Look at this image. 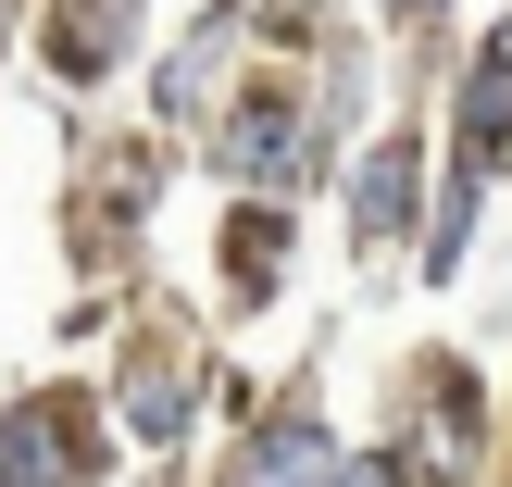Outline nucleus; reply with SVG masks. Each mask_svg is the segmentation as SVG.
<instances>
[{"instance_id": "nucleus-1", "label": "nucleus", "mask_w": 512, "mask_h": 487, "mask_svg": "<svg viewBox=\"0 0 512 487\" xmlns=\"http://www.w3.org/2000/svg\"><path fill=\"white\" fill-rule=\"evenodd\" d=\"M313 475H325V438H313V425H275V438L238 463V487H313Z\"/></svg>"}, {"instance_id": "nucleus-2", "label": "nucleus", "mask_w": 512, "mask_h": 487, "mask_svg": "<svg viewBox=\"0 0 512 487\" xmlns=\"http://www.w3.org/2000/svg\"><path fill=\"white\" fill-rule=\"evenodd\" d=\"M225 163H238V175H288V163H300L288 113H238V138H225Z\"/></svg>"}, {"instance_id": "nucleus-3", "label": "nucleus", "mask_w": 512, "mask_h": 487, "mask_svg": "<svg viewBox=\"0 0 512 487\" xmlns=\"http://www.w3.org/2000/svg\"><path fill=\"white\" fill-rule=\"evenodd\" d=\"M463 125H475V150H500V138H512V50H488V63H475V100H463Z\"/></svg>"}, {"instance_id": "nucleus-4", "label": "nucleus", "mask_w": 512, "mask_h": 487, "mask_svg": "<svg viewBox=\"0 0 512 487\" xmlns=\"http://www.w3.org/2000/svg\"><path fill=\"white\" fill-rule=\"evenodd\" d=\"M338 487H400V475H388V463H350V475H338Z\"/></svg>"}, {"instance_id": "nucleus-5", "label": "nucleus", "mask_w": 512, "mask_h": 487, "mask_svg": "<svg viewBox=\"0 0 512 487\" xmlns=\"http://www.w3.org/2000/svg\"><path fill=\"white\" fill-rule=\"evenodd\" d=\"M400 13H425V0H400Z\"/></svg>"}]
</instances>
